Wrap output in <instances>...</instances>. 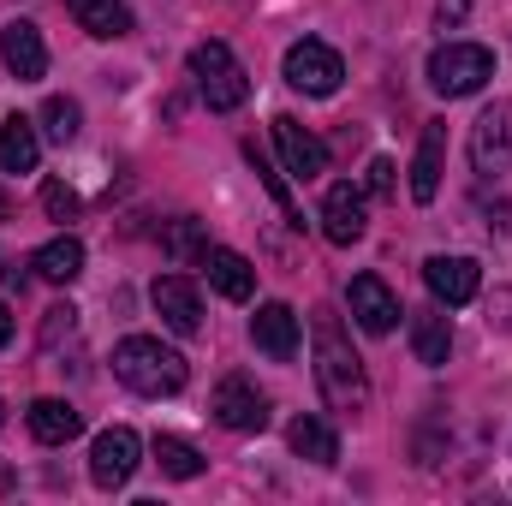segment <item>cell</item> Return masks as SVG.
<instances>
[{
	"instance_id": "obj_22",
	"label": "cell",
	"mask_w": 512,
	"mask_h": 506,
	"mask_svg": "<svg viewBox=\"0 0 512 506\" xmlns=\"http://www.w3.org/2000/svg\"><path fill=\"white\" fill-rule=\"evenodd\" d=\"M30 268H36L48 286H72V280L84 274V245H78L72 233H60V239H48L42 251L30 256Z\"/></svg>"
},
{
	"instance_id": "obj_16",
	"label": "cell",
	"mask_w": 512,
	"mask_h": 506,
	"mask_svg": "<svg viewBox=\"0 0 512 506\" xmlns=\"http://www.w3.org/2000/svg\"><path fill=\"white\" fill-rule=\"evenodd\" d=\"M411 358H417L423 370H441V364L453 358V322H447L441 304L411 310Z\"/></svg>"
},
{
	"instance_id": "obj_6",
	"label": "cell",
	"mask_w": 512,
	"mask_h": 506,
	"mask_svg": "<svg viewBox=\"0 0 512 506\" xmlns=\"http://www.w3.org/2000/svg\"><path fill=\"white\" fill-rule=\"evenodd\" d=\"M137 453H143V441L131 435L126 423L102 429V435L90 441V483H96V489H108V495H114V489H126V483H131V471L143 465Z\"/></svg>"
},
{
	"instance_id": "obj_7",
	"label": "cell",
	"mask_w": 512,
	"mask_h": 506,
	"mask_svg": "<svg viewBox=\"0 0 512 506\" xmlns=\"http://www.w3.org/2000/svg\"><path fill=\"white\" fill-rule=\"evenodd\" d=\"M209 411H215V423L233 429V435H256V429H268V393H262L251 376H227L221 387H215Z\"/></svg>"
},
{
	"instance_id": "obj_3",
	"label": "cell",
	"mask_w": 512,
	"mask_h": 506,
	"mask_svg": "<svg viewBox=\"0 0 512 506\" xmlns=\"http://www.w3.org/2000/svg\"><path fill=\"white\" fill-rule=\"evenodd\" d=\"M191 78H197V90H203V102L215 114H233L251 96V78H245V66H239V54L227 42H197L191 48Z\"/></svg>"
},
{
	"instance_id": "obj_27",
	"label": "cell",
	"mask_w": 512,
	"mask_h": 506,
	"mask_svg": "<svg viewBox=\"0 0 512 506\" xmlns=\"http://www.w3.org/2000/svg\"><path fill=\"white\" fill-rule=\"evenodd\" d=\"M42 209H48L54 221H72V215H78V191L60 185V179H48V185H42Z\"/></svg>"
},
{
	"instance_id": "obj_29",
	"label": "cell",
	"mask_w": 512,
	"mask_h": 506,
	"mask_svg": "<svg viewBox=\"0 0 512 506\" xmlns=\"http://www.w3.org/2000/svg\"><path fill=\"white\" fill-rule=\"evenodd\" d=\"M435 18H441V30L447 24H465L471 18V0H435Z\"/></svg>"
},
{
	"instance_id": "obj_2",
	"label": "cell",
	"mask_w": 512,
	"mask_h": 506,
	"mask_svg": "<svg viewBox=\"0 0 512 506\" xmlns=\"http://www.w3.org/2000/svg\"><path fill=\"white\" fill-rule=\"evenodd\" d=\"M114 376L126 381L131 393H143V399H173L191 370H185V358L173 346H161L149 334H126L114 346Z\"/></svg>"
},
{
	"instance_id": "obj_30",
	"label": "cell",
	"mask_w": 512,
	"mask_h": 506,
	"mask_svg": "<svg viewBox=\"0 0 512 506\" xmlns=\"http://www.w3.org/2000/svg\"><path fill=\"white\" fill-rule=\"evenodd\" d=\"M173 251H179V256H185V251H197V227H191V221H185V227L173 233Z\"/></svg>"
},
{
	"instance_id": "obj_34",
	"label": "cell",
	"mask_w": 512,
	"mask_h": 506,
	"mask_svg": "<svg viewBox=\"0 0 512 506\" xmlns=\"http://www.w3.org/2000/svg\"><path fill=\"white\" fill-rule=\"evenodd\" d=\"M6 209H12V203H6V197H0V215H6Z\"/></svg>"
},
{
	"instance_id": "obj_13",
	"label": "cell",
	"mask_w": 512,
	"mask_h": 506,
	"mask_svg": "<svg viewBox=\"0 0 512 506\" xmlns=\"http://www.w3.org/2000/svg\"><path fill=\"white\" fill-rule=\"evenodd\" d=\"M346 298H352V316H358V328H364V334H393V328H399V316H405V310H399V298H393V286H387L382 274H358Z\"/></svg>"
},
{
	"instance_id": "obj_28",
	"label": "cell",
	"mask_w": 512,
	"mask_h": 506,
	"mask_svg": "<svg viewBox=\"0 0 512 506\" xmlns=\"http://www.w3.org/2000/svg\"><path fill=\"white\" fill-rule=\"evenodd\" d=\"M364 185H370L376 197H393V161H382V155H376V161H370V179H364Z\"/></svg>"
},
{
	"instance_id": "obj_19",
	"label": "cell",
	"mask_w": 512,
	"mask_h": 506,
	"mask_svg": "<svg viewBox=\"0 0 512 506\" xmlns=\"http://www.w3.org/2000/svg\"><path fill=\"white\" fill-rule=\"evenodd\" d=\"M42 161V131L36 120H0V173H36Z\"/></svg>"
},
{
	"instance_id": "obj_23",
	"label": "cell",
	"mask_w": 512,
	"mask_h": 506,
	"mask_svg": "<svg viewBox=\"0 0 512 506\" xmlns=\"http://www.w3.org/2000/svg\"><path fill=\"white\" fill-rule=\"evenodd\" d=\"M66 6H72L78 30H90L96 42H114V36H126L131 30V6L126 0H66Z\"/></svg>"
},
{
	"instance_id": "obj_24",
	"label": "cell",
	"mask_w": 512,
	"mask_h": 506,
	"mask_svg": "<svg viewBox=\"0 0 512 506\" xmlns=\"http://www.w3.org/2000/svg\"><path fill=\"white\" fill-rule=\"evenodd\" d=\"M155 465H161L167 477H179V483L203 477V453H197L191 441H179V435H155Z\"/></svg>"
},
{
	"instance_id": "obj_4",
	"label": "cell",
	"mask_w": 512,
	"mask_h": 506,
	"mask_svg": "<svg viewBox=\"0 0 512 506\" xmlns=\"http://www.w3.org/2000/svg\"><path fill=\"white\" fill-rule=\"evenodd\" d=\"M489 78H495V54H489L483 42H441V48L429 54V84H435V96H447V102L477 96Z\"/></svg>"
},
{
	"instance_id": "obj_17",
	"label": "cell",
	"mask_w": 512,
	"mask_h": 506,
	"mask_svg": "<svg viewBox=\"0 0 512 506\" xmlns=\"http://www.w3.org/2000/svg\"><path fill=\"white\" fill-rule=\"evenodd\" d=\"M441 173H447V126L429 120L423 143H417V161H411V197L417 203H435L441 197Z\"/></svg>"
},
{
	"instance_id": "obj_21",
	"label": "cell",
	"mask_w": 512,
	"mask_h": 506,
	"mask_svg": "<svg viewBox=\"0 0 512 506\" xmlns=\"http://www.w3.org/2000/svg\"><path fill=\"white\" fill-rule=\"evenodd\" d=\"M286 447H292L298 459H310V465H334V459H340V435H334L322 417H292V423H286Z\"/></svg>"
},
{
	"instance_id": "obj_11",
	"label": "cell",
	"mask_w": 512,
	"mask_h": 506,
	"mask_svg": "<svg viewBox=\"0 0 512 506\" xmlns=\"http://www.w3.org/2000/svg\"><path fill=\"white\" fill-rule=\"evenodd\" d=\"M0 60H6V72H12L18 84H36V78L48 72V42H42V30H36L30 18H12V24L0 30Z\"/></svg>"
},
{
	"instance_id": "obj_10",
	"label": "cell",
	"mask_w": 512,
	"mask_h": 506,
	"mask_svg": "<svg viewBox=\"0 0 512 506\" xmlns=\"http://www.w3.org/2000/svg\"><path fill=\"white\" fill-rule=\"evenodd\" d=\"M149 304H155V316L173 328V334H203V298H197V286L185 280V274H161L155 286H149Z\"/></svg>"
},
{
	"instance_id": "obj_32",
	"label": "cell",
	"mask_w": 512,
	"mask_h": 506,
	"mask_svg": "<svg viewBox=\"0 0 512 506\" xmlns=\"http://www.w3.org/2000/svg\"><path fill=\"white\" fill-rule=\"evenodd\" d=\"M6 489H12V471H6V465H0V495H6Z\"/></svg>"
},
{
	"instance_id": "obj_20",
	"label": "cell",
	"mask_w": 512,
	"mask_h": 506,
	"mask_svg": "<svg viewBox=\"0 0 512 506\" xmlns=\"http://www.w3.org/2000/svg\"><path fill=\"white\" fill-rule=\"evenodd\" d=\"M30 435H36L42 447H66V441L84 435V417H78L66 399H36V405H30Z\"/></svg>"
},
{
	"instance_id": "obj_1",
	"label": "cell",
	"mask_w": 512,
	"mask_h": 506,
	"mask_svg": "<svg viewBox=\"0 0 512 506\" xmlns=\"http://www.w3.org/2000/svg\"><path fill=\"white\" fill-rule=\"evenodd\" d=\"M316 387L334 411H364V399H370L364 358H358V346L334 310H316Z\"/></svg>"
},
{
	"instance_id": "obj_15",
	"label": "cell",
	"mask_w": 512,
	"mask_h": 506,
	"mask_svg": "<svg viewBox=\"0 0 512 506\" xmlns=\"http://www.w3.org/2000/svg\"><path fill=\"white\" fill-rule=\"evenodd\" d=\"M251 340H256L262 358L292 364L298 358V316H292V304H262L251 316Z\"/></svg>"
},
{
	"instance_id": "obj_18",
	"label": "cell",
	"mask_w": 512,
	"mask_h": 506,
	"mask_svg": "<svg viewBox=\"0 0 512 506\" xmlns=\"http://www.w3.org/2000/svg\"><path fill=\"white\" fill-rule=\"evenodd\" d=\"M203 268H209V286H215L221 298H233V304H245V298L256 292V268H251V256L227 251V245L203 251Z\"/></svg>"
},
{
	"instance_id": "obj_8",
	"label": "cell",
	"mask_w": 512,
	"mask_h": 506,
	"mask_svg": "<svg viewBox=\"0 0 512 506\" xmlns=\"http://www.w3.org/2000/svg\"><path fill=\"white\" fill-rule=\"evenodd\" d=\"M471 167L483 179H501L512 167V102H495V108L477 114V126H471Z\"/></svg>"
},
{
	"instance_id": "obj_25",
	"label": "cell",
	"mask_w": 512,
	"mask_h": 506,
	"mask_svg": "<svg viewBox=\"0 0 512 506\" xmlns=\"http://www.w3.org/2000/svg\"><path fill=\"white\" fill-rule=\"evenodd\" d=\"M78 120H84V114H78L72 96H48V102H42V137H48V143H72V137H78Z\"/></svg>"
},
{
	"instance_id": "obj_9",
	"label": "cell",
	"mask_w": 512,
	"mask_h": 506,
	"mask_svg": "<svg viewBox=\"0 0 512 506\" xmlns=\"http://www.w3.org/2000/svg\"><path fill=\"white\" fill-rule=\"evenodd\" d=\"M274 143H280V161H286V173H292L298 185H310V179L328 173V143L310 126H298L292 114H274Z\"/></svg>"
},
{
	"instance_id": "obj_26",
	"label": "cell",
	"mask_w": 512,
	"mask_h": 506,
	"mask_svg": "<svg viewBox=\"0 0 512 506\" xmlns=\"http://www.w3.org/2000/svg\"><path fill=\"white\" fill-rule=\"evenodd\" d=\"M251 167H256V173H262V185H268V197L280 203V215H286L292 227H304V215H298V203H292V185H286V179H280V173L268 167V155H262L256 143H251Z\"/></svg>"
},
{
	"instance_id": "obj_14",
	"label": "cell",
	"mask_w": 512,
	"mask_h": 506,
	"mask_svg": "<svg viewBox=\"0 0 512 506\" xmlns=\"http://www.w3.org/2000/svg\"><path fill=\"white\" fill-rule=\"evenodd\" d=\"M322 233H328V245H358L370 233L358 185H328V197H322Z\"/></svg>"
},
{
	"instance_id": "obj_31",
	"label": "cell",
	"mask_w": 512,
	"mask_h": 506,
	"mask_svg": "<svg viewBox=\"0 0 512 506\" xmlns=\"http://www.w3.org/2000/svg\"><path fill=\"white\" fill-rule=\"evenodd\" d=\"M6 340H12V310L0 304V346H6Z\"/></svg>"
},
{
	"instance_id": "obj_5",
	"label": "cell",
	"mask_w": 512,
	"mask_h": 506,
	"mask_svg": "<svg viewBox=\"0 0 512 506\" xmlns=\"http://www.w3.org/2000/svg\"><path fill=\"white\" fill-rule=\"evenodd\" d=\"M280 72H286V84H292L298 96H316V102H322V96H334V90H340L346 60H340L328 42L304 36V42H292V48H286V66H280Z\"/></svg>"
},
{
	"instance_id": "obj_33",
	"label": "cell",
	"mask_w": 512,
	"mask_h": 506,
	"mask_svg": "<svg viewBox=\"0 0 512 506\" xmlns=\"http://www.w3.org/2000/svg\"><path fill=\"white\" fill-rule=\"evenodd\" d=\"M0 423H6V399H0Z\"/></svg>"
},
{
	"instance_id": "obj_12",
	"label": "cell",
	"mask_w": 512,
	"mask_h": 506,
	"mask_svg": "<svg viewBox=\"0 0 512 506\" xmlns=\"http://www.w3.org/2000/svg\"><path fill=\"white\" fill-rule=\"evenodd\" d=\"M423 286L435 292V304L459 310V304H471V298H477L483 274H477V262H471V256H429V262H423Z\"/></svg>"
}]
</instances>
